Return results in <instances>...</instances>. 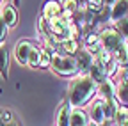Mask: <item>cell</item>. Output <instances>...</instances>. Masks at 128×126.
Instances as JSON below:
<instances>
[{"label":"cell","mask_w":128,"mask_h":126,"mask_svg":"<svg viewBox=\"0 0 128 126\" xmlns=\"http://www.w3.org/2000/svg\"><path fill=\"white\" fill-rule=\"evenodd\" d=\"M59 2H60V7H62V16L73 18V14L78 11L76 0H59Z\"/></svg>","instance_id":"obj_20"},{"label":"cell","mask_w":128,"mask_h":126,"mask_svg":"<svg viewBox=\"0 0 128 126\" xmlns=\"http://www.w3.org/2000/svg\"><path fill=\"white\" fill-rule=\"evenodd\" d=\"M12 126H14V124H12Z\"/></svg>","instance_id":"obj_32"},{"label":"cell","mask_w":128,"mask_h":126,"mask_svg":"<svg viewBox=\"0 0 128 126\" xmlns=\"http://www.w3.org/2000/svg\"><path fill=\"white\" fill-rule=\"evenodd\" d=\"M0 21L7 28H14L18 25V11L12 4H2V7H0Z\"/></svg>","instance_id":"obj_7"},{"label":"cell","mask_w":128,"mask_h":126,"mask_svg":"<svg viewBox=\"0 0 128 126\" xmlns=\"http://www.w3.org/2000/svg\"><path fill=\"white\" fill-rule=\"evenodd\" d=\"M34 43L32 41H28V39H20L18 43H16V46H14V59L20 62L22 66H27V60H28V53H30V50L34 48Z\"/></svg>","instance_id":"obj_8"},{"label":"cell","mask_w":128,"mask_h":126,"mask_svg":"<svg viewBox=\"0 0 128 126\" xmlns=\"http://www.w3.org/2000/svg\"><path fill=\"white\" fill-rule=\"evenodd\" d=\"M73 57H75V60H76V66H78L80 75H87L89 68L92 66V62H94L92 53H89V52L84 48V46H80V48H78V52H76Z\"/></svg>","instance_id":"obj_9"},{"label":"cell","mask_w":128,"mask_h":126,"mask_svg":"<svg viewBox=\"0 0 128 126\" xmlns=\"http://www.w3.org/2000/svg\"><path fill=\"white\" fill-rule=\"evenodd\" d=\"M76 5H78V11H86L87 0H76Z\"/></svg>","instance_id":"obj_28"},{"label":"cell","mask_w":128,"mask_h":126,"mask_svg":"<svg viewBox=\"0 0 128 126\" xmlns=\"http://www.w3.org/2000/svg\"><path fill=\"white\" fill-rule=\"evenodd\" d=\"M89 117L84 108H71V116H70V126H87Z\"/></svg>","instance_id":"obj_15"},{"label":"cell","mask_w":128,"mask_h":126,"mask_svg":"<svg viewBox=\"0 0 128 126\" xmlns=\"http://www.w3.org/2000/svg\"><path fill=\"white\" fill-rule=\"evenodd\" d=\"M118 107H119V103L116 101V98L105 100V101H103V112H105V121H107V123H114Z\"/></svg>","instance_id":"obj_17"},{"label":"cell","mask_w":128,"mask_h":126,"mask_svg":"<svg viewBox=\"0 0 128 126\" xmlns=\"http://www.w3.org/2000/svg\"><path fill=\"white\" fill-rule=\"evenodd\" d=\"M41 16L44 20H54V18L62 16L60 2L59 0H46V2L43 4V9H41Z\"/></svg>","instance_id":"obj_10"},{"label":"cell","mask_w":128,"mask_h":126,"mask_svg":"<svg viewBox=\"0 0 128 126\" xmlns=\"http://www.w3.org/2000/svg\"><path fill=\"white\" fill-rule=\"evenodd\" d=\"M50 62H52V53L41 48V55H39V69H48L50 68Z\"/></svg>","instance_id":"obj_25"},{"label":"cell","mask_w":128,"mask_h":126,"mask_svg":"<svg viewBox=\"0 0 128 126\" xmlns=\"http://www.w3.org/2000/svg\"><path fill=\"white\" fill-rule=\"evenodd\" d=\"M112 55H114V59L118 60L119 68H124L126 62H128V41H123V43L118 46V50L112 53Z\"/></svg>","instance_id":"obj_18"},{"label":"cell","mask_w":128,"mask_h":126,"mask_svg":"<svg viewBox=\"0 0 128 126\" xmlns=\"http://www.w3.org/2000/svg\"><path fill=\"white\" fill-rule=\"evenodd\" d=\"M70 116H71V105L68 100H64L60 107L57 108V124L55 126H70Z\"/></svg>","instance_id":"obj_13"},{"label":"cell","mask_w":128,"mask_h":126,"mask_svg":"<svg viewBox=\"0 0 128 126\" xmlns=\"http://www.w3.org/2000/svg\"><path fill=\"white\" fill-rule=\"evenodd\" d=\"M98 34H100V43L103 46V50H107L108 53H114L118 50V46L124 41L118 32H116V28L112 27V25H107L103 28L98 30Z\"/></svg>","instance_id":"obj_3"},{"label":"cell","mask_w":128,"mask_h":126,"mask_svg":"<svg viewBox=\"0 0 128 126\" xmlns=\"http://www.w3.org/2000/svg\"><path fill=\"white\" fill-rule=\"evenodd\" d=\"M87 126H96V124H94V123H89V124H87Z\"/></svg>","instance_id":"obj_31"},{"label":"cell","mask_w":128,"mask_h":126,"mask_svg":"<svg viewBox=\"0 0 128 126\" xmlns=\"http://www.w3.org/2000/svg\"><path fill=\"white\" fill-rule=\"evenodd\" d=\"M98 96V85H96L87 75H78L71 78L68 87V103L71 108H84Z\"/></svg>","instance_id":"obj_1"},{"label":"cell","mask_w":128,"mask_h":126,"mask_svg":"<svg viewBox=\"0 0 128 126\" xmlns=\"http://www.w3.org/2000/svg\"><path fill=\"white\" fill-rule=\"evenodd\" d=\"M87 117L89 123H94L96 126H102L105 121V112H103V100H100L96 96L91 103H89V110H87Z\"/></svg>","instance_id":"obj_5"},{"label":"cell","mask_w":128,"mask_h":126,"mask_svg":"<svg viewBox=\"0 0 128 126\" xmlns=\"http://www.w3.org/2000/svg\"><path fill=\"white\" fill-rule=\"evenodd\" d=\"M119 80L116 82V101L123 107H128V75L119 68Z\"/></svg>","instance_id":"obj_6"},{"label":"cell","mask_w":128,"mask_h":126,"mask_svg":"<svg viewBox=\"0 0 128 126\" xmlns=\"http://www.w3.org/2000/svg\"><path fill=\"white\" fill-rule=\"evenodd\" d=\"M124 18H128V0H116V4L110 7V25Z\"/></svg>","instance_id":"obj_11"},{"label":"cell","mask_w":128,"mask_h":126,"mask_svg":"<svg viewBox=\"0 0 128 126\" xmlns=\"http://www.w3.org/2000/svg\"><path fill=\"white\" fill-rule=\"evenodd\" d=\"M114 124L116 126H128V107L119 105L118 107V112L114 117Z\"/></svg>","instance_id":"obj_21"},{"label":"cell","mask_w":128,"mask_h":126,"mask_svg":"<svg viewBox=\"0 0 128 126\" xmlns=\"http://www.w3.org/2000/svg\"><path fill=\"white\" fill-rule=\"evenodd\" d=\"M114 4H116V0H103V5H105V7H108V9L114 5Z\"/></svg>","instance_id":"obj_29"},{"label":"cell","mask_w":128,"mask_h":126,"mask_svg":"<svg viewBox=\"0 0 128 126\" xmlns=\"http://www.w3.org/2000/svg\"><path fill=\"white\" fill-rule=\"evenodd\" d=\"M87 76L91 78L96 85H100V84H103V82L107 80V75H105L103 68L100 66V62H96V59H94V62H92V66L89 68V71H87Z\"/></svg>","instance_id":"obj_14"},{"label":"cell","mask_w":128,"mask_h":126,"mask_svg":"<svg viewBox=\"0 0 128 126\" xmlns=\"http://www.w3.org/2000/svg\"><path fill=\"white\" fill-rule=\"evenodd\" d=\"M7 32H9V28L0 21V46L4 44V41H6V37H7Z\"/></svg>","instance_id":"obj_27"},{"label":"cell","mask_w":128,"mask_h":126,"mask_svg":"<svg viewBox=\"0 0 128 126\" xmlns=\"http://www.w3.org/2000/svg\"><path fill=\"white\" fill-rule=\"evenodd\" d=\"M105 9L103 5V0H87V5H86V11H89L91 14H98Z\"/></svg>","instance_id":"obj_24"},{"label":"cell","mask_w":128,"mask_h":126,"mask_svg":"<svg viewBox=\"0 0 128 126\" xmlns=\"http://www.w3.org/2000/svg\"><path fill=\"white\" fill-rule=\"evenodd\" d=\"M123 71H124V73H126V75H128V62H126V66H124V68H123Z\"/></svg>","instance_id":"obj_30"},{"label":"cell","mask_w":128,"mask_h":126,"mask_svg":"<svg viewBox=\"0 0 128 126\" xmlns=\"http://www.w3.org/2000/svg\"><path fill=\"white\" fill-rule=\"evenodd\" d=\"M0 76L9 78V53L4 46H0Z\"/></svg>","instance_id":"obj_19"},{"label":"cell","mask_w":128,"mask_h":126,"mask_svg":"<svg viewBox=\"0 0 128 126\" xmlns=\"http://www.w3.org/2000/svg\"><path fill=\"white\" fill-rule=\"evenodd\" d=\"M0 123L4 126H12L14 124V116H12L11 110H7V108L0 110Z\"/></svg>","instance_id":"obj_26"},{"label":"cell","mask_w":128,"mask_h":126,"mask_svg":"<svg viewBox=\"0 0 128 126\" xmlns=\"http://www.w3.org/2000/svg\"><path fill=\"white\" fill-rule=\"evenodd\" d=\"M112 27L116 28V32H118L124 41H128V18L119 20V21H116V23H112Z\"/></svg>","instance_id":"obj_23"},{"label":"cell","mask_w":128,"mask_h":126,"mask_svg":"<svg viewBox=\"0 0 128 126\" xmlns=\"http://www.w3.org/2000/svg\"><path fill=\"white\" fill-rule=\"evenodd\" d=\"M98 98L100 100H112L116 98V82L112 78H107L103 84L98 85Z\"/></svg>","instance_id":"obj_12"},{"label":"cell","mask_w":128,"mask_h":126,"mask_svg":"<svg viewBox=\"0 0 128 126\" xmlns=\"http://www.w3.org/2000/svg\"><path fill=\"white\" fill-rule=\"evenodd\" d=\"M39 55H41V46H34L28 53L27 66H30L32 69H39Z\"/></svg>","instance_id":"obj_22"},{"label":"cell","mask_w":128,"mask_h":126,"mask_svg":"<svg viewBox=\"0 0 128 126\" xmlns=\"http://www.w3.org/2000/svg\"><path fill=\"white\" fill-rule=\"evenodd\" d=\"M50 69L52 73H55L60 78H75L80 75L78 66H76V60L73 55H66V53H60V52H54L52 53V62H50Z\"/></svg>","instance_id":"obj_2"},{"label":"cell","mask_w":128,"mask_h":126,"mask_svg":"<svg viewBox=\"0 0 128 126\" xmlns=\"http://www.w3.org/2000/svg\"><path fill=\"white\" fill-rule=\"evenodd\" d=\"M94 59H96V62H100V66L103 68L107 78H112V76H116V75H118V71H119V64H118V60L114 59V55H112V53H108L107 50H102Z\"/></svg>","instance_id":"obj_4"},{"label":"cell","mask_w":128,"mask_h":126,"mask_svg":"<svg viewBox=\"0 0 128 126\" xmlns=\"http://www.w3.org/2000/svg\"><path fill=\"white\" fill-rule=\"evenodd\" d=\"M78 48H80V41L73 39V37H70V39H66V41H62V43L57 44V52L66 53V55H75L78 52Z\"/></svg>","instance_id":"obj_16"}]
</instances>
